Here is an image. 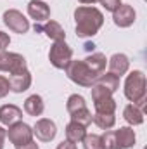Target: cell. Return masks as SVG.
I'll return each mask as SVG.
<instances>
[{"instance_id":"cell-1","label":"cell","mask_w":147,"mask_h":149,"mask_svg":"<svg viewBox=\"0 0 147 149\" xmlns=\"http://www.w3.org/2000/svg\"><path fill=\"white\" fill-rule=\"evenodd\" d=\"M74 21H76V35L81 38L94 37L104 24V16L99 9L81 5L74 10Z\"/></svg>"},{"instance_id":"cell-2","label":"cell","mask_w":147,"mask_h":149,"mask_svg":"<svg viewBox=\"0 0 147 149\" xmlns=\"http://www.w3.org/2000/svg\"><path fill=\"white\" fill-rule=\"evenodd\" d=\"M125 97L144 111L146 108V74L142 71H132L125 80Z\"/></svg>"},{"instance_id":"cell-3","label":"cell","mask_w":147,"mask_h":149,"mask_svg":"<svg viewBox=\"0 0 147 149\" xmlns=\"http://www.w3.org/2000/svg\"><path fill=\"white\" fill-rule=\"evenodd\" d=\"M66 74L76 85L87 87V88L92 87L97 81V78H99L97 74L87 66L85 61H69V64L66 66Z\"/></svg>"},{"instance_id":"cell-4","label":"cell","mask_w":147,"mask_h":149,"mask_svg":"<svg viewBox=\"0 0 147 149\" xmlns=\"http://www.w3.org/2000/svg\"><path fill=\"white\" fill-rule=\"evenodd\" d=\"M92 99H94V108L95 113H107L112 114L116 111V101L112 99V94L106 90L104 87L94 83L92 85Z\"/></svg>"},{"instance_id":"cell-5","label":"cell","mask_w":147,"mask_h":149,"mask_svg":"<svg viewBox=\"0 0 147 149\" xmlns=\"http://www.w3.org/2000/svg\"><path fill=\"white\" fill-rule=\"evenodd\" d=\"M71 57H73V50L64 40L62 42H54V45L50 47V52H49V61H50V64L54 68L66 70Z\"/></svg>"},{"instance_id":"cell-6","label":"cell","mask_w":147,"mask_h":149,"mask_svg":"<svg viewBox=\"0 0 147 149\" xmlns=\"http://www.w3.org/2000/svg\"><path fill=\"white\" fill-rule=\"evenodd\" d=\"M23 70H28V68H26V59L21 54L7 52V50L0 52V71H7L9 74H14Z\"/></svg>"},{"instance_id":"cell-7","label":"cell","mask_w":147,"mask_h":149,"mask_svg":"<svg viewBox=\"0 0 147 149\" xmlns=\"http://www.w3.org/2000/svg\"><path fill=\"white\" fill-rule=\"evenodd\" d=\"M5 135L9 137V141L14 146H21V144L33 141V128L23 121H17V123L10 125L9 130H5Z\"/></svg>"},{"instance_id":"cell-8","label":"cell","mask_w":147,"mask_h":149,"mask_svg":"<svg viewBox=\"0 0 147 149\" xmlns=\"http://www.w3.org/2000/svg\"><path fill=\"white\" fill-rule=\"evenodd\" d=\"M2 19H3V24H5L10 31H14V33L23 35V33H26V31L30 30V23H28V19L23 16V12H19V10H16V9H9V10H5Z\"/></svg>"},{"instance_id":"cell-9","label":"cell","mask_w":147,"mask_h":149,"mask_svg":"<svg viewBox=\"0 0 147 149\" xmlns=\"http://www.w3.org/2000/svg\"><path fill=\"white\" fill-rule=\"evenodd\" d=\"M33 134L37 135V139H40L42 142H50L55 137V134H57V127H55V123L52 120L40 118L37 123H35Z\"/></svg>"},{"instance_id":"cell-10","label":"cell","mask_w":147,"mask_h":149,"mask_svg":"<svg viewBox=\"0 0 147 149\" xmlns=\"http://www.w3.org/2000/svg\"><path fill=\"white\" fill-rule=\"evenodd\" d=\"M135 10H133V7L132 5H119L114 12H112V21H114V24L116 26H119V28H128V26H132L133 23H135Z\"/></svg>"},{"instance_id":"cell-11","label":"cell","mask_w":147,"mask_h":149,"mask_svg":"<svg viewBox=\"0 0 147 149\" xmlns=\"http://www.w3.org/2000/svg\"><path fill=\"white\" fill-rule=\"evenodd\" d=\"M9 85H10V90L16 92V94H21L24 90L30 88L31 85V74L28 70H23L19 73H14L9 76Z\"/></svg>"},{"instance_id":"cell-12","label":"cell","mask_w":147,"mask_h":149,"mask_svg":"<svg viewBox=\"0 0 147 149\" xmlns=\"http://www.w3.org/2000/svg\"><path fill=\"white\" fill-rule=\"evenodd\" d=\"M28 14L35 23H43L50 17V7L42 0H31L28 3Z\"/></svg>"},{"instance_id":"cell-13","label":"cell","mask_w":147,"mask_h":149,"mask_svg":"<svg viewBox=\"0 0 147 149\" xmlns=\"http://www.w3.org/2000/svg\"><path fill=\"white\" fill-rule=\"evenodd\" d=\"M21 118H23V111L14 104H5L0 108V123L2 125L10 127V125L21 121Z\"/></svg>"},{"instance_id":"cell-14","label":"cell","mask_w":147,"mask_h":149,"mask_svg":"<svg viewBox=\"0 0 147 149\" xmlns=\"http://www.w3.org/2000/svg\"><path fill=\"white\" fill-rule=\"evenodd\" d=\"M107 64H109V73L116 74L118 78H121L123 74L128 71V68H130V59L125 54H114L109 59Z\"/></svg>"},{"instance_id":"cell-15","label":"cell","mask_w":147,"mask_h":149,"mask_svg":"<svg viewBox=\"0 0 147 149\" xmlns=\"http://www.w3.org/2000/svg\"><path fill=\"white\" fill-rule=\"evenodd\" d=\"M116 135V142L119 149H130L135 146V132L130 127H121L119 130L114 132Z\"/></svg>"},{"instance_id":"cell-16","label":"cell","mask_w":147,"mask_h":149,"mask_svg":"<svg viewBox=\"0 0 147 149\" xmlns=\"http://www.w3.org/2000/svg\"><path fill=\"white\" fill-rule=\"evenodd\" d=\"M85 63H87V66L94 71V73L97 74V76H101V74L106 71V64H107V59H106V56L102 54V52H95V54H92V56H88L87 59H83Z\"/></svg>"},{"instance_id":"cell-17","label":"cell","mask_w":147,"mask_h":149,"mask_svg":"<svg viewBox=\"0 0 147 149\" xmlns=\"http://www.w3.org/2000/svg\"><path fill=\"white\" fill-rule=\"evenodd\" d=\"M45 109V104H43V99L37 95V94H33V95H30L26 101H24V111L28 113L30 116H40L42 113Z\"/></svg>"},{"instance_id":"cell-18","label":"cell","mask_w":147,"mask_h":149,"mask_svg":"<svg viewBox=\"0 0 147 149\" xmlns=\"http://www.w3.org/2000/svg\"><path fill=\"white\" fill-rule=\"evenodd\" d=\"M42 31L50 38V40H54V42H62V40L66 38V33H64L62 26H61L57 21H49V23L42 28Z\"/></svg>"},{"instance_id":"cell-19","label":"cell","mask_w":147,"mask_h":149,"mask_svg":"<svg viewBox=\"0 0 147 149\" xmlns=\"http://www.w3.org/2000/svg\"><path fill=\"white\" fill-rule=\"evenodd\" d=\"M123 118L130 125H142L144 123V111L140 108H137L135 104H128L123 111Z\"/></svg>"},{"instance_id":"cell-20","label":"cell","mask_w":147,"mask_h":149,"mask_svg":"<svg viewBox=\"0 0 147 149\" xmlns=\"http://www.w3.org/2000/svg\"><path fill=\"white\" fill-rule=\"evenodd\" d=\"M85 135H87V128L81 127V125H78V123H74V121H71V123L66 127V141H69V142H73V144L81 142Z\"/></svg>"},{"instance_id":"cell-21","label":"cell","mask_w":147,"mask_h":149,"mask_svg":"<svg viewBox=\"0 0 147 149\" xmlns=\"http://www.w3.org/2000/svg\"><path fill=\"white\" fill-rule=\"evenodd\" d=\"M95 83L101 85V87H104L106 90H109L111 94H114V92L119 88V78H118L116 74H112V73H102L99 78H97Z\"/></svg>"},{"instance_id":"cell-22","label":"cell","mask_w":147,"mask_h":149,"mask_svg":"<svg viewBox=\"0 0 147 149\" xmlns=\"http://www.w3.org/2000/svg\"><path fill=\"white\" fill-rule=\"evenodd\" d=\"M92 120H94V123H95L99 128H102V130H109V128L114 127V123H116L114 113H112V114H107V113H95V114L92 116Z\"/></svg>"},{"instance_id":"cell-23","label":"cell","mask_w":147,"mask_h":149,"mask_svg":"<svg viewBox=\"0 0 147 149\" xmlns=\"http://www.w3.org/2000/svg\"><path fill=\"white\" fill-rule=\"evenodd\" d=\"M71 121H74V123H78V125H81V127L87 128V127L92 123V113L88 111L87 108L78 109V111L71 113Z\"/></svg>"},{"instance_id":"cell-24","label":"cell","mask_w":147,"mask_h":149,"mask_svg":"<svg viewBox=\"0 0 147 149\" xmlns=\"http://www.w3.org/2000/svg\"><path fill=\"white\" fill-rule=\"evenodd\" d=\"M81 142H83V148L85 149H104L102 139H101V135H97V134H87Z\"/></svg>"},{"instance_id":"cell-25","label":"cell","mask_w":147,"mask_h":149,"mask_svg":"<svg viewBox=\"0 0 147 149\" xmlns=\"http://www.w3.org/2000/svg\"><path fill=\"white\" fill-rule=\"evenodd\" d=\"M83 108H87V106H85V99H83L81 95H78V94L69 95V99H68V102H66V109H68L69 114L74 113V111H78V109H83Z\"/></svg>"},{"instance_id":"cell-26","label":"cell","mask_w":147,"mask_h":149,"mask_svg":"<svg viewBox=\"0 0 147 149\" xmlns=\"http://www.w3.org/2000/svg\"><path fill=\"white\" fill-rule=\"evenodd\" d=\"M102 146H104V149H119L118 148V142H116V135H114V132H106L102 137Z\"/></svg>"},{"instance_id":"cell-27","label":"cell","mask_w":147,"mask_h":149,"mask_svg":"<svg viewBox=\"0 0 147 149\" xmlns=\"http://www.w3.org/2000/svg\"><path fill=\"white\" fill-rule=\"evenodd\" d=\"M101 2V5L106 9V10H109V12H114L119 5H121V0H99Z\"/></svg>"},{"instance_id":"cell-28","label":"cell","mask_w":147,"mask_h":149,"mask_svg":"<svg viewBox=\"0 0 147 149\" xmlns=\"http://www.w3.org/2000/svg\"><path fill=\"white\" fill-rule=\"evenodd\" d=\"M9 90H10L9 78H5V76H2V74H0V99H2V97H5V95L9 94Z\"/></svg>"},{"instance_id":"cell-29","label":"cell","mask_w":147,"mask_h":149,"mask_svg":"<svg viewBox=\"0 0 147 149\" xmlns=\"http://www.w3.org/2000/svg\"><path fill=\"white\" fill-rule=\"evenodd\" d=\"M9 43H10V38L7 33H3V31H0V52H3L7 47H9Z\"/></svg>"},{"instance_id":"cell-30","label":"cell","mask_w":147,"mask_h":149,"mask_svg":"<svg viewBox=\"0 0 147 149\" xmlns=\"http://www.w3.org/2000/svg\"><path fill=\"white\" fill-rule=\"evenodd\" d=\"M16 149H40L38 148L37 142H33V141H30V142H26V144H21V146H16Z\"/></svg>"},{"instance_id":"cell-31","label":"cell","mask_w":147,"mask_h":149,"mask_svg":"<svg viewBox=\"0 0 147 149\" xmlns=\"http://www.w3.org/2000/svg\"><path fill=\"white\" fill-rule=\"evenodd\" d=\"M57 149H78V148H76V144L69 142V141H62V142L57 146Z\"/></svg>"},{"instance_id":"cell-32","label":"cell","mask_w":147,"mask_h":149,"mask_svg":"<svg viewBox=\"0 0 147 149\" xmlns=\"http://www.w3.org/2000/svg\"><path fill=\"white\" fill-rule=\"evenodd\" d=\"M5 137H7V135H5V130L0 127V149H3V141H5Z\"/></svg>"},{"instance_id":"cell-33","label":"cell","mask_w":147,"mask_h":149,"mask_svg":"<svg viewBox=\"0 0 147 149\" xmlns=\"http://www.w3.org/2000/svg\"><path fill=\"white\" fill-rule=\"evenodd\" d=\"M94 43H85V50H94Z\"/></svg>"},{"instance_id":"cell-34","label":"cell","mask_w":147,"mask_h":149,"mask_svg":"<svg viewBox=\"0 0 147 149\" xmlns=\"http://www.w3.org/2000/svg\"><path fill=\"white\" fill-rule=\"evenodd\" d=\"M78 2H81V3H95L99 0H78Z\"/></svg>"}]
</instances>
